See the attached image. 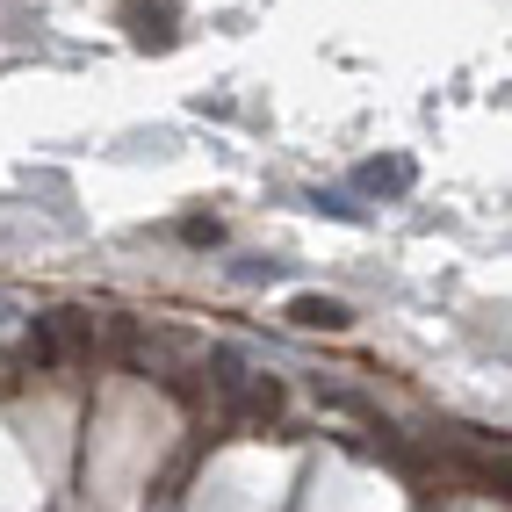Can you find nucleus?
<instances>
[{
    "instance_id": "6",
    "label": "nucleus",
    "mask_w": 512,
    "mask_h": 512,
    "mask_svg": "<svg viewBox=\"0 0 512 512\" xmlns=\"http://www.w3.org/2000/svg\"><path fill=\"white\" fill-rule=\"evenodd\" d=\"M181 238H188V246H217L224 224H217V217H188V224H181Z\"/></svg>"
},
{
    "instance_id": "3",
    "label": "nucleus",
    "mask_w": 512,
    "mask_h": 512,
    "mask_svg": "<svg viewBox=\"0 0 512 512\" xmlns=\"http://www.w3.org/2000/svg\"><path fill=\"white\" fill-rule=\"evenodd\" d=\"M130 37H138V44H152V51H166V44H174V8H166V0H130Z\"/></svg>"
},
{
    "instance_id": "5",
    "label": "nucleus",
    "mask_w": 512,
    "mask_h": 512,
    "mask_svg": "<svg viewBox=\"0 0 512 512\" xmlns=\"http://www.w3.org/2000/svg\"><path fill=\"white\" fill-rule=\"evenodd\" d=\"M29 361H37V368H65V347H58V325L51 318H37V325H29V347H22Z\"/></svg>"
},
{
    "instance_id": "4",
    "label": "nucleus",
    "mask_w": 512,
    "mask_h": 512,
    "mask_svg": "<svg viewBox=\"0 0 512 512\" xmlns=\"http://www.w3.org/2000/svg\"><path fill=\"white\" fill-rule=\"evenodd\" d=\"M361 188L404 195V188H412V159H368V166H361Z\"/></svg>"
},
{
    "instance_id": "1",
    "label": "nucleus",
    "mask_w": 512,
    "mask_h": 512,
    "mask_svg": "<svg viewBox=\"0 0 512 512\" xmlns=\"http://www.w3.org/2000/svg\"><path fill=\"white\" fill-rule=\"evenodd\" d=\"M224 404H231V419H246V426H275L289 397H282L275 375H238V390H231Z\"/></svg>"
},
{
    "instance_id": "2",
    "label": "nucleus",
    "mask_w": 512,
    "mask_h": 512,
    "mask_svg": "<svg viewBox=\"0 0 512 512\" xmlns=\"http://www.w3.org/2000/svg\"><path fill=\"white\" fill-rule=\"evenodd\" d=\"M282 318L303 325V332H347V325H354L339 296H289V311H282Z\"/></svg>"
}]
</instances>
